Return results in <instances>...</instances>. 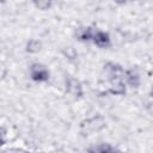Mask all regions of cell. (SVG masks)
<instances>
[{"instance_id":"6da1fadb","label":"cell","mask_w":153,"mask_h":153,"mask_svg":"<svg viewBox=\"0 0 153 153\" xmlns=\"http://www.w3.org/2000/svg\"><path fill=\"white\" fill-rule=\"evenodd\" d=\"M30 75L33 81H47L49 79V72L48 69L41 65V63H33L30 67Z\"/></svg>"},{"instance_id":"3957f363","label":"cell","mask_w":153,"mask_h":153,"mask_svg":"<svg viewBox=\"0 0 153 153\" xmlns=\"http://www.w3.org/2000/svg\"><path fill=\"white\" fill-rule=\"evenodd\" d=\"M81 127L86 128V131H98L105 127V121L103 120V117L97 116V117L90 118L86 122H84Z\"/></svg>"},{"instance_id":"8992f818","label":"cell","mask_w":153,"mask_h":153,"mask_svg":"<svg viewBox=\"0 0 153 153\" xmlns=\"http://www.w3.org/2000/svg\"><path fill=\"white\" fill-rule=\"evenodd\" d=\"M124 79L126 82L131 87H139L140 85V75L134 69H128L124 72Z\"/></svg>"},{"instance_id":"7c38bea8","label":"cell","mask_w":153,"mask_h":153,"mask_svg":"<svg viewBox=\"0 0 153 153\" xmlns=\"http://www.w3.org/2000/svg\"><path fill=\"white\" fill-rule=\"evenodd\" d=\"M68 59H74L75 56H76V53H75V50L73 49V48H71V47H68L67 49H65L63 51H62Z\"/></svg>"},{"instance_id":"30bf717a","label":"cell","mask_w":153,"mask_h":153,"mask_svg":"<svg viewBox=\"0 0 153 153\" xmlns=\"http://www.w3.org/2000/svg\"><path fill=\"white\" fill-rule=\"evenodd\" d=\"M88 153H120V152L116 151L115 148H112L109 145H102V146H98L96 148L90 149Z\"/></svg>"},{"instance_id":"5bb4252c","label":"cell","mask_w":153,"mask_h":153,"mask_svg":"<svg viewBox=\"0 0 153 153\" xmlns=\"http://www.w3.org/2000/svg\"><path fill=\"white\" fill-rule=\"evenodd\" d=\"M5 134H6V130L2 127H0V135H5Z\"/></svg>"},{"instance_id":"4fadbf2b","label":"cell","mask_w":153,"mask_h":153,"mask_svg":"<svg viewBox=\"0 0 153 153\" xmlns=\"http://www.w3.org/2000/svg\"><path fill=\"white\" fill-rule=\"evenodd\" d=\"M5 143V135H0V146Z\"/></svg>"},{"instance_id":"7a4b0ae2","label":"cell","mask_w":153,"mask_h":153,"mask_svg":"<svg viewBox=\"0 0 153 153\" xmlns=\"http://www.w3.org/2000/svg\"><path fill=\"white\" fill-rule=\"evenodd\" d=\"M104 71L105 73L108 74L109 79H123L124 78V71L123 68L117 65V63H114V62H108L105 66H104Z\"/></svg>"},{"instance_id":"277c9868","label":"cell","mask_w":153,"mask_h":153,"mask_svg":"<svg viewBox=\"0 0 153 153\" xmlns=\"http://www.w3.org/2000/svg\"><path fill=\"white\" fill-rule=\"evenodd\" d=\"M93 43L99 48H108L110 45V36L104 31H96L92 37Z\"/></svg>"},{"instance_id":"9a60e30c","label":"cell","mask_w":153,"mask_h":153,"mask_svg":"<svg viewBox=\"0 0 153 153\" xmlns=\"http://www.w3.org/2000/svg\"><path fill=\"white\" fill-rule=\"evenodd\" d=\"M25 153H31V152H25Z\"/></svg>"},{"instance_id":"5b68a950","label":"cell","mask_w":153,"mask_h":153,"mask_svg":"<svg viewBox=\"0 0 153 153\" xmlns=\"http://www.w3.org/2000/svg\"><path fill=\"white\" fill-rule=\"evenodd\" d=\"M109 92L116 96H121L126 93V85L123 82V79H110V86Z\"/></svg>"},{"instance_id":"8fae6325","label":"cell","mask_w":153,"mask_h":153,"mask_svg":"<svg viewBox=\"0 0 153 153\" xmlns=\"http://www.w3.org/2000/svg\"><path fill=\"white\" fill-rule=\"evenodd\" d=\"M35 6L38 7L39 10H48L51 6V2L50 1H37L35 2Z\"/></svg>"},{"instance_id":"ba28073f","label":"cell","mask_w":153,"mask_h":153,"mask_svg":"<svg viewBox=\"0 0 153 153\" xmlns=\"http://www.w3.org/2000/svg\"><path fill=\"white\" fill-rule=\"evenodd\" d=\"M94 31L91 27H82L76 32V36L80 41H90L93 37Z\"/></svg>"},{"instance_id":"9c48e42d","label":"cell","mask_w":153,"mask_h":153,"mask_svg":"<svg viewBox=\"0 0 153 153\" xmlns=\"http://www.w3.org/2000/svg\"><path fill=\"white\" fill-rule=\"evenodd\" d=\"M41 48H42V43L38 39H30L26 44V51L31 53V54L38 53L41 50Z\"/></svg>"},{"instance_id":"52a82bcc","label":"cell","mask_w":153,"mask_h":153,"mask_svg":"<svg viewBox=\"0 0 153 153\" xmlns=\"http://www.w3.org/2000/svg\"><path fill=\"white\" fill-rule=\"evenodd\" d=\"M67 91L73 94L74 97H81L82 96V90H81V84L76 79H69L67 82Z\"/></svg>"}]
</instances>
